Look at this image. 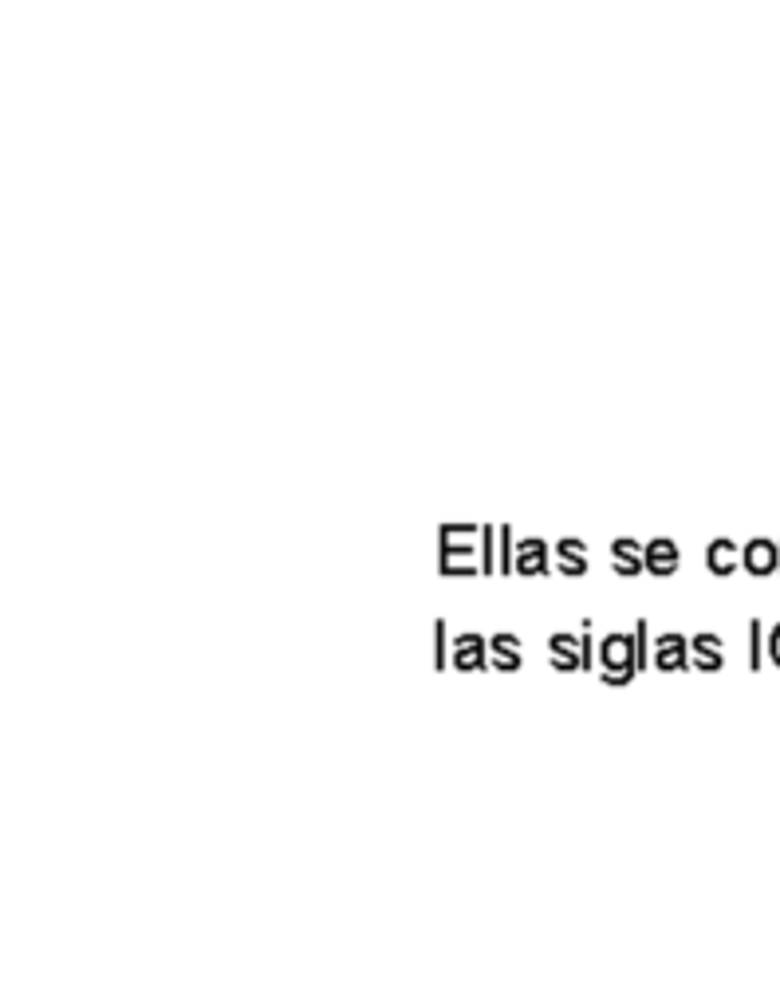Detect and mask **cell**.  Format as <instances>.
<instances>
[{"mask_svg": "<svg viewBox=\"0 0 780 1008\" xmlns=\"http://www.w3.org/2000/svg\"><path fill=\"white\" fill-rule=\"evenodd\" d=\"M442 571L446 575H469L481 571V548L473 536H481V524H442Z\"/></svg>", "mask_w": 780, "mask_h": 1008, "instance_id": "1", "label": "cell"}, {"mask_svg": "<svg viewBox=\"0 0 780 1008\" xmlns=\"http://www.w3.org/2000/svg\"><path fill=\"white\" fill-rule=\"evenodd\" d=\"M639 670V650H635V634L631 630H611L603 642H599V674L603 682H631Z\"/></svg>", "mask_w": 780, "mask_h": 1008, "instance_id": "2", "label": "cell"}, {"mask_svg": "<svg viewBox=\"0 0 780 1008\" xmlns=\"http://www.w3.org/2000/svg\"><path fill=\"white\" fill-rule=\"evenodd\" d=\"M584 634H576V630H556L552 638H548V662L556 666V670H580L591 662V623L584 619Z\"/></svg>", "mask_w": 780, "mask_h": 1008, "instance_id": "3", "label": "cell"}, {"mask_svg": "<svg viewBox=\"0 0 780 1008\" xmlns=\"http://www.w3.org/2000/svg\"><path fill=\"white\" fill-rule=\"evenodd\" d=\"M485 662H489V642H485V634L461 630L454 638V646H450V666H457V670H481Z\"/></svg>", "mask_w": 780, "mask_h": 1008, "instance_id": "4", "label": "cell"}, {"mask_svg": "<svg viewBox=\"0 0 780 1008\" xmlns=\"http://www.w3.org/2000/svg\"><path fill=\"white\" fill-rule=\"evenodd\" d=\"M654 666L658 670H686L690 666V642L682 630H662L654 638Z\"/></svg>", "mask_w": 780, "mask_h": 1008, "instance_id": "5", "label": "cell"}, {"mask_svg": "<svg viewBox=\"0 0 780 1008\" xmlns=\"http://www.w3.org/2000/svg\"><path fill=\"white\" fill-rule=\"evenodd\" d=\"M548 560H552L548 540H540V536H520L517 540L513 571H520V575H544V571H548Z\"/></svg>", "mask_w": 780, "mask_h": 1008, "instance_id": "6", "label": "cell"}, {"mask_svg": "<svg viewBox=\"0 0 780 1008\" xmlns=\"http://www.w3.org/2000/svg\"><path fill=\"white\" fill-rule=\"evenodd\" d=\"M741 564L749 567L753 575L780 571V544L777 540H769V536H753V540L741 548Z\"/></svg>", "mask_w": 780, "mask_h": 1008, "instance_id": "7", "label": "cell"}, {"mask_svg": "<svg viewBox=\"0 0 780 1008\" xmlns=\"http://www.w3.org/2000/svg\"><path fill=\"white\" fill-rule=\"evenodd\" d=\"M611 567L619 575H639L647 567V544H639L635 536H619L611 540Z\"/></svg>", "mask_w": 780, "mask_h": 1008, "instance_id": "8", "label": "cell"}, {"mask_svg": "<svg viewBox=\"0 0 780 1008\" xmlns=\"http://www.w3.org/2000/svg\"><path fill=\"white\" fill-rule=\"evenodd\" d=\"M690 662L702 666V670H717L725 662V642H721L717 630H698L690 638Z\"/></svg>", "mask_w": 780, "mask_h": 1008, "instance_id": "9", "label": "cell"}, {"mask_svg": "<svg viewBox=\"0 0 780 1008\" xmlns=\"http://www.w3.org/2000/svg\"><path fill=\"white\" fill-rule=\"evenodd\" d=\"M489 658H493L497 670H517L520 662H524V642L513 630H497L489 638Z\"/></svg>", "mask_w": 780, "mask_h": 1008, "instance_id": "10", "label": "cell"}, {"mask_svg": "<svg viewBox=\"0 0 780 1008\" xmlns=\"http://www.w3.org/2000/svg\"><path fill=\"white\" fill-rule=\"evenodd\" d=\"M552 556H556V567H560L564 575H584L587 564H591V556H587V544L580 540V536H564V540H556Z\"/></svg>", "mask_w": 780, "mask_h": 1008, "instance_id": "11", "label": "cell"}, {"mask_svg": "<svg viewBox=\"0 0 780 1008\" xmlns=\"http://www.w3.org/2000/svg\"><path fill=\"white\" fill-rule=\"evenodd\" d=\"M678 564H682V548L670 536H654L647 544V567L654 575H670L678 571Z\"/></svg>", "mask_w": 780, "mask_h": 1008, "instance_id": "12", "label": "cell"}, {"mask_svg": "<svg viewBox=\"0 0 780 1008\" xmlns=\"http://www.w3.org/2000/svg\"><path fill=\"white\" fill-rule=\"evenodd\" d=\"M741 564V544L737 540H729V536H717L714 544L706 548V567L717 571V575H729L733 567Z\"/></svg>", "mask_w": 780, "mask_h": 1008, "instance_id": "13", "label": "cell"}, {"mask_svg": "<svg viewBox=\"0 0 780 1008\" xmlns=\"http://www.w3.org/2000/svg\"><path fill=\"white\" fill-rule=\"evenodd\" d=\"M497 536H501V528H497V524H481V536H477V548H481V571H493V564H497Z\"/></svg>", "mask_w": 780, "mask_h": 1008, "instance_id": "14", "label": "cell"}, {"mask_svg": "<svg viewBox=\"0 0 780 1008\" xmlns=\"http://www.w3.org/2000/svg\"><path fill=\"white\" fill-rule=\"evenodd\" d=\"M765 642H769V630L761 619H749V666H761L765 662Z\"/></svg>", "mask_w": 780, "mask_h": 1008, "instance_id": "15", "label": "cell"}, {"mask_svg": "<svg viewBox=\"0 0 780 1008\" xmlns=\"http://www.w3.org/2000/svg\"><path fill=\"white\" fill-rule=\"evenodd\" d=\"M450 646H454V642H450L446 619H438V623H434V658H438L442 666H450Z\"/></svg>", "mask_w": 780, "mask_h": 1008, "instance_id": "16", "label": "cell"}, {"mask_svg": "<svg viewBox=\"0 0 780 1008\" xmlns=\"http://www.w3.org/2000/svg\"><path fill=\"white\" fill-rule=\"evenodd\" d=\"M769 658L780 666V619L773 623V630H769Z\"/></svg>", "mask_w": 780, "mask_h": 1008, "instance_id": "17", "label": "cell"}]
</instances>
